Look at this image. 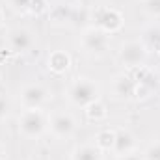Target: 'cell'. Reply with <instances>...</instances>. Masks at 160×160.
Returning <instances> with one entry per match:
<instances>
[{
  "label": "cell",
  "mask_w": 160,
  "mask_h": 160,
  "mask_svg": "<svg viewBox=\"0 0 160 160\" xmlns=\"http://www.w3.org/2000/svg\"><path fill=\"white\" fill-rule=\"evenodd\" d=\"M155 50H157V54H158V58H160V45L157 47V48H155Z\"/></svg>",
  "instance_id": "cell-24"
},
{
  "label": "cell",
  "mask_w": 160,
  "mask_h": 160,
  "mask_svg": "<svg viewBox=\"0 0 160 160\" xmlns=\"http://www.w3.org/2000/svg\"><path fill=\"white\" fill-rule=\"evenodd\" d=\"M50 101V89L41 82H28L19 89V102L22 110L43 108Z\"/></svg>",
  "instance_id": "cell-7"
},
{
  "label": "cell",
  "mask_w": 160,
  "mask_h": 160,
  "mask_svg": "<svg viewBox=\"0 0 160 160\" xmlns=\"http://www.w3.org/2000/svg\"><path fill=\"white\" fill-rule=\"evenodd\" d=\"M69 160H104V153L95 143H80L71 149Z\"/></svg>",
  "instance_id": "cell-12"
},
{
  "label": "cell",
  "mask_w": 160,
  "mask_h": 160,
  "mask_svg": "<svg viewBox=\"0 0 160 160\" xmlns=\"http://www.w3.org/2000/svg\"><path fill=\"white\" fill-rule=\"evenodd\" d=\"M101 99V86L95 78L89 77H77L65 88V101L69 106L84 110L91 102Z\"/></svg>",
  "instance_id": "cell-1"
},
{
  "label": "cell",
  "mask_w": 160,
  "mask_h": 160,
  "mask_svg": "<svg viewBox=\"0 0 160 160\" xmlns=\"http://www.w3.org/2000/svg\"><path fill=\"white\" fill-rule=\"evenodd\" d=\"M118 160H143V155H142V151H132V153H128V155H123L119 157Z\"/></svg>",
  "instance_id": "cell-21"
},
{
  "label": "cell",
  "mask_w": 160,
  "mask_h": 160,
  "mask_svg": "<svg viewBox=\"0 0 160 160\" xmlns=\"http://www.w3.org/2000/svg\"><path fill=\"white\" fill-rule=\"evenodd\" d=\"M110 93L112 99L118 102H127L134 99L136 93V82L132 78L130 73H118L114 75V78L110 82Z\"/></svg>",
  "instance_id": "cell-9"
},
{
  "label": "cell",
  "mask_w": 160,
  "mask_h": 160,
  "mask_svg": "<svg viewBox=\"0 0 160 160\" xmlns=\"http://www.w3.org/2000/svg\"><path fill=\"white\" fill-rule=\"evenodd\" d=\"M116 143V130L114 128H102L95 134V145L102 153H112Z\"/></svg>",
  "instance_id": "cell-13"
},
{
  "label": "cell",
  "mask_w": 160,
  "mask_h": 160,
  "mask_svg": "<svg viewBox=\"0 0 160 160\" xmlns=\"http://www.w3.org/2000/svg\"><path fill=\"white\" fill-rule=\"evenodd\" d=\"M8 158V149H6V145L0 142V160H6Z\"/></svg>",
  "instance_id": "cell-22"
},
{
  "label": "cell",
  "mask_w": 160,
  "mask_h": 160,
  "mask_svg": "<svg viewBox=\"0 0 160 160\" xmlns=\"http://www.w3.org/2000/svg\"><path fill=\"white\" fill-rule=\"evenodd\" d=\"M78 130V119L69 110H54L48 114V132L56 140H69Z\"/></svg>",
  "instance_id": "cell-5"
},
{
  "label": "cell",
  "mask_w": 160,
  "mask_h": 160,
  "mask_svg": "<svg viewBox=\"0 0 160 160\" xmlns=\"http://www.w3.org/2000/svg\"><path fill=\"white\" fill-rule=\"evenodd\" d=\"M142 41L147 45V48L151 50V47H158L160 45V24H155V26H149L145 32H143V38Z\"/></svg>",
  "instance_id": "cell-15"
},
{
  "label": "cell",
  "mask_w": 160,
  "mask_h": 160,
  "mask_svg": "<svg viewBox=\"0 0 160 160\" xmlns=\"http://www.w3.org/2000/svg\"><path fill=\"white\" fill-rule=\"evenodd\" d=\"M147 58H149V48H147V45L142 39L125 41L119 47V50H118V60H119V63L125 69H128V71L145 65Z\"/></svg>",
  "instance_id": "cell-4"
},
{
  "label": "cell",
  "mask_w": 160,
  "mask_h": 160,
  "mask_svg": "<svg viewBox=\"0 0 160 160\" xmlns=\"http://www.w3.org/2000/svg\"><path fill=\"white\" fill-rule=\"evenodd\" d=\"M6 2H8V8L13 9L15 13H26L32 0H6Z\"/></svg>",
  "instance_id": "cell-19"
},
{
  "label": "cell",
  "mask_w": 160,
  "mask_h": 160,
  "mask_svg": "<svg viewBox=\"0 0 160 160\" xmlns=\"http://www.w3.org/2000/svg\"><path fill=\"white\" fill-rule=\"evenodd\" d=\"M143 13L151 19H160V0H143Z\"/></svg>",
  "instance_id": "cell-17"
},
{
  "label": "cell",
  "mask_w": 160,
  "mask_h": 160,
  "mask_svg": "<svg viewBox=\"0 0 160 160\" xmlns=\"http://www.w3.org/2000/svg\"><path fill=\"white\" fill-rule=\"evenodd\" d=\"M4 24H6V15H4V9L0 8V30L4 28Z\"/></svg>",
  "instance_id": "cell-23"
},
{
  "label": "cell",
  "mask_w": 160,
  "mask_h": 160,
  "mask_svg": "<svg viewBox=\"0 0 160 160\" xmlns=\"http://www.w3.org/2000/svg\"><path fill=\"white\" fill-rule=\"evenodd\" d=\"M17 128L21 136L28 140H39L48 132V114L43 108L22 110L17 118Z\"/></svg>",
  "instance_id": "cell-2"
},
{
  "label": "cell",
  "mask_w": 160,
  "mask_h": 160,
  "mask_svg": "<svg viewBox=\"0 0 160 160\" xmlns=\"http://www.w3.org/2000/svg\"><path fill=\"white\" fill-rule=\"evenodd\" d=\"M8 41V48L15 54H24L28 50L34 48L36 45V36L30 28H24V26H15L8 32L6 36Z\"/></svg>",
  "instance_id": "cell-8"
},
{
  "label": "cell",
  "mask_w": 160,
  "mask_h": 160,
  "mask_svg": "<svg viewBox=\"0 0 160 160\" xmlns=\"http://www.w3.org/2000/svg\"><path fill=\"white\" fill-rule=\"evenodd\" d=\"M48 9H50V2L48 0H32L26 13L32 15V17H41V15L48 13Z\"/></svg>",
  "instance_id": "cell-16"
},
{
  "label": "cell",
  "mask_w": 160,
  "mask_h": 160,
  "mask_svg": "<svg viewBox=\"0 0 160 160\" xmlns=\"http://www.w3.org/2000/svg\"><path fill=\"white\" fill-rule=\"evenodd\" d=\"M142 155H143V160H160V140L149 143L142 151Z\"/></svg>",
  "instance_id": "cell-18"
},
{
  "label": "cell",
  "mask_w": 160,
  "mask_h": 160,
  "mask_svg": "<svg viewBox=\"0 0 160 160\" xmlns=\"http://www.w3.org/2000/svg\"><path fill=\"white\" fill-rule=\"evenodd\" d=\"M73 65V58L67 50H52L47 56V69L52 75H65Z\"/></svg>",
  "instance_id": "cell-10"
},
{
  "label": "cell",
  "mask_w": 160,
  "mask_h": 160,
  "mask_svg": "<svg viewBox=\"0 0 160 160\" xmlns=\"http://www.w3.org/2000/svg\"><path fill=\"white\" fill-rule=\"evenodd\" d=\"M9 101H8V97L4 95V93H0V123L2 121L8 119V116H9Z\"/></svg>",
  "instance_id": "cell-20"
},
{
  "label": "cell",
  "mask_w": 160,
  "mask_h": 160,
  "mask_svg": "<svg viewBox=\"0 0 160 160\" xmlns=\"http://www.w3.org/2000/svg\"><path fill=\"white\" fill-rule=\"evenodd\" d=\"M91 21H93L91 26H97L99 30L106 32L108 36L121 32L125 26L123 13L116 8H110V6H97L91 11Z\"/></svg>",
  "instance_id": "cell-6"
},
{
  "label": "cell",
  "mask_w": 160,
  "mask_h": 160,
  "mask_svg": "<svg viewBox=\"0 0 160 160\" xmlns=\"http://www.w3.org/2000/svg\"><path fill=\"white\" fill-rule=\"evenodd\" d=\"M80 48L91 56V58H101L110 50V36L97 26H86L80 32Z\"/></svg>",
  "instance_id": "cell-3"
},
{
  "label": "cell",
  "mask_w": 160,
  "mask_h": 160,
  "mask_svg": "<svg viewBox=\"0 0 160 160\" xmlns=\"http://www.w3.org/2000/svg\"><path fill=\"white\" fill-rule=\"evenodd\" d=\"M84 114H86V118L89 121L99 123V121H104L108 118V108H106V104L99 99V101L91 102L89 106H86V108H84Z\"/></svg>",
  "instance_id": "cell-14"
},
{
  "label": "cell",
  "mask_w": 160,
  "mask_h": 160,
  "mask_svg": "<svg viewBox=\"0 0 160 160\" xmlns=\"http://www.w3.org/2000/svg\"><path fill=\"white\" fill-rule=\"evenodd\" d=\"M140 2H143V0H140Z\"/></svg>",
  "instance_id": "cell-25"
},
{
  "label": "cell",
  "mask_w": 160,
  "mask_h": 160,
  "mask_svg": "<svg viewBox=\"0 0 160 160\" xmlns=\"http://www.w3.org/2000/svg\"><path fill=\"white\" fill-rule=\"evenodd\" d=\"M136 151V136L128 128H118L116 130V143H114V155L119 158L123 155H128Z\"/></svg>",
  "instance_id": "cell-11"
}]
</instances>
